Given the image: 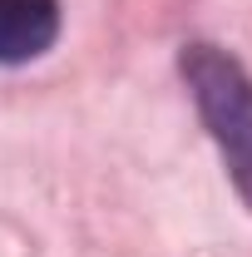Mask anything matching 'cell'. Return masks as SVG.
Instances as JSON below:
<instances>
[{"instance_id": "obj_2", "label": "cell", "mask_w": 252, "mask_h": 257, "mask_svg": "<svg viewBox=\"0 0 252 257\" xmlns=\"http://www.w3.org/2000/svg\"><path fill=\"white\" fill-rule=\"evenodd\" d=\"M60 40V0H0V64H30Z\"/></svg>"}, {"instance_id": "obj_1", "label": "cell", "mask_w": 252, "mask_h": 257, "mask_svg": "<svg viewBox=\"0 0 252 257\" xmlns=\"http://www.w3.org/2000/svg\"><path fill=\"white\" fill-rule=\"evenodd\" d=\"M178 74L188 84L198 119L213 134L232 188L242 193V203L252 208V79L247 69L232 60L227 50L193 40L178 50Z\"/></svg>"}]
</instances>
